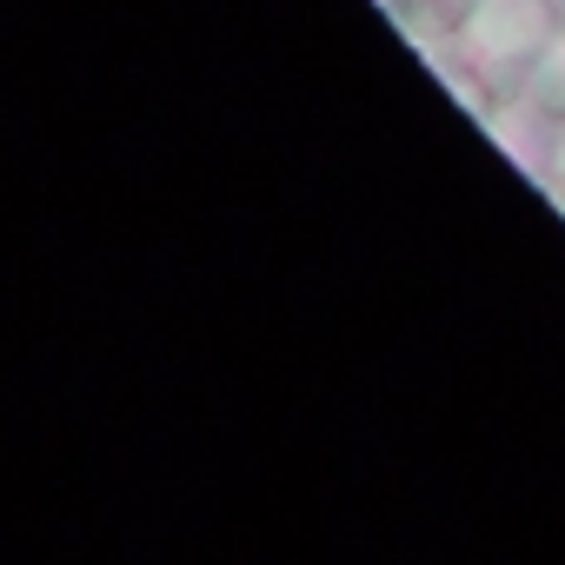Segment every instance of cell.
Returning a JSON list of instances; mask_svg holds the SVG:
<instances>
[{"mask_svg": "<svg viewBox=\"0 0 565 565\" xmlns=\"http://www.w3.org/2000/svg\"><path fill=\"white\" fill-rule=\"evenodd\" d=\"M558 28H565V21H558V0H472V8L459 14L452 47H459L472 67L505 74V81L519 87V67H525Z\"/></svg>", "mask_w": 565, "mask_h": 565, "instance_id": "1", "label": "cell"}, {"mask_svg": "<svg viewBox=\"0 0 565 565\" xmlns=\"http://www.w3.org/2000/svg\"><path fill=\"white\" fill-rule=\"evenodd\" d=\"M519 114L558 127L565 120V28L519 67Z\"/></svg>", "mask_w": 565, "mask_h": 565, "instance_id": "2", "label": "cell"}, {"mask_svg": "<svg viewBox=\"0 0 565 565\" xmlns=\"http://www.w3.org/2000/svg\"><path fill=\"white\" fill-rule=\"evenodd\" d=\"M545 167L565 180V120H558V127H552V140H545Z\"/></svg>", "mask_w": 565, "mask_h": 565, "instance_id": "3", "label": "cell"}]
</instances>
